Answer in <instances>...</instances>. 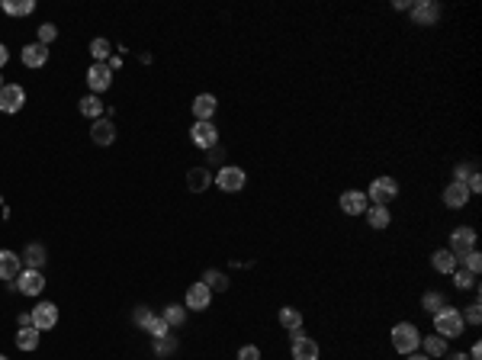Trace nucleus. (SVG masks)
<instances>
[{
  "label": "nucleus",
  "mask_w": 482,
  "mask_h": 360,
  "mask_svg": "<svg viewBox=\"0 0 482 360\" xmlns=\"http://www.w3.org/2000/svg\"><path fill=\"white\" fill-rule=\"evenodd\" d=\"M216 110H219V100L212 94H199L196 100H193V116H196V123H212Z\"/></svg>",
  "instance_id": "17"
},
{
  "label": "nucleus",
  "mask_w": 482,
  "mask_h": 360,
  "mask_svg": "<svg viewBox=\"0 0 482 360\" xmlns=\"http://www.w3.org/2000/svg\"><path fill=\"white\" fill-rule=\"evenodd\" d=\"M212 303V293L206 290V283H190L187 286V296H183V309H193V312H206Z\"/></svg>",
  "instance_id": "10"
},
{
  "label": "nucleus",
  "mask_w": 482,
  "mask_h": 360,
  "mask_svg": "<svg viewBox=\"0 0 482 360\" xmlns=\"http://www.w3.org/2000/svg\"><path fill=\"white\" fill-rule=\"evenodd\" d=\"M190 138H193V145L196 149H216L219 145V129L212 126V123H196V126L190 129Z\"/></svg>",
  "instance_id": "12"
},
{
  "label": "nucleus",
  "mask_w": 482,
  "mask_h": 360,
  "mask_svg": "<svg viewBox=\"0 0 482 360\" xmlns=\"http://www.w3.org/2000/svg\"><path fill=\"white\" fill-rule=\"evenodd\" d=\"M161 318L168 322L170 329H177V325H183L187 322V309H180V306H168L164 312H161Z\"/></svg>",
  "instance_id": "36"
},
{
  "label": "nucleus",
  "mask_w": 482,
  "mask_h": 360,
  "mask_svg": "<svg viewBox=\"0 0 482 360\" xmlns=\"http://www.w3.org/2000/svg\"><path fill=\"white\" fill-rule=\"evenodd\" d=\"M409 13H411L415 26H434L440 20V3H434V0H415V3H409Z\"/></svg>",
  "instance_id": "5"
},
{
  "label": "nucleus",
  "mask_w": 482,
  "mask_h": 360,
  "mask_svg": "<svg viewBox=\"0 0 482 360\" xmlns=\"http://www.w3.org/2000/svg\"><path fill=\"white\" fill-rule=\"evenodd\" d=\"M203 283H206V290H210V293H225L231 280L222 274V270H206V274H203Z\"/></svg>",
  "instance_id": "25"
},
{
  "label": "nucleus",
  "mask_w": 482,
  "mask_h": 360,
  "mask_svg": "<svg viewBox=\"0 0 482 360\" xmlns=\"http://www.w3.org/2000/svg\"><path fill=\"white\" fill-rule=\"evenodd\" d=\"M466 357H470V360H482V344H479V341L470 348V354H466Z\"/></svg>",
  "instance_id": "44"
},
{
  "label": "nucleus",
  "mask_w": 482,
  "mask_h": 360,
  "mask_svg": "<svg viewBox=\"0 0 482 360\" xmlns=\"http://www.w3.org/2000/svg\"><path fill=\"white\" fill-rule=\"evenodd\" d=\"M222 158H225V151H222L219 145H216V149H210V161H212V164H222Z\"/></svg>",
  "instance_id": "43"
},
{
  "label": "nucleus",
  "mask_w": 482,
  "mask_h": 360,
  "mask_svg": "<svg viewBox=\"0 0 482 360\" xmlns=\"http://www.w3.org/2000/svg\"><path fill=\"white\" fill-rule=\"evenodd\" d=\"M466 190H470V196H472V193H482V177H479V170H476L470 180H466Z\"/></svg>",
  "instance_id": "42"
},
{
  "label": "nucleus",
  "mask_w": 482,
  "mask_h": 360,
  "mask_svg": "<svg viewBox=\"0 0 482 360\" xmlns=\"http://www.w3.org/2000/svg\"><path fill=\"white\" fill-rule=\"evenodd\" d=\"M145 331L151 335V341H155V338H164V335L170 331V325L161 316H151V318H148V325H145Z\"/></svg>",
  "instance_id": "35"
},
{
  "label": "nucleus",
  "mask_w": 482,
  "mask_h": 360,
  "mask_svg": "<svg viewBox=\"0 0 482 360\" xmlns=\"http://www.w3.org/2000/svg\"><path fill=\"white\" fill-rule=\"evenodd\" d=\"M106 64H110V68H113V71H116V68L123 64V58H119V55H113V58H110V62H106Z\"/></svg>",
  "instance_id": "48"
},
{
  "label": "nucleus",
  "mask_w": 482,
  "mask_h": 360,
  "mask_svg": "<svg viewBox=\"0 0 482 360\" xmlns=\"http://www.w3.org/2000/svg\"><path fill=\"white\" fill-rule=\"evenodd\" d=\"M409 360H431L428 354H418V350H415V354H409Z\"/></svg>",
  "instance_id": "49"
},
{
  "label": "nucleus",
  "mask_w": 482,
  "mask_h": 360,
  "mask_svg": "<svg viewBox=\"0 0 482 360\" xmlns=\"http://www.w3.org/2000/svg\"><path fill=\"white\" fill-rule=\"evenodd\" d=\"M444 360H470V357H466V354H460V350H447V354H444Z\"/></svg>",
  "instance_id": "46"
},
{
  "label": "nucleus",
  "mask_w": 482,
  "mask_h": 360,
  "mask_svg": "<svg viewBox=\"0 0 482 360\" xmlns=\"http://www.w3.org/2000/svg\"><path fill=\"white\" fill-rule=\"evenodd\" d=\"M238 360H261V348L257 344H244L238 350Z\"/></svg>",
  "instance_id": "41"
},
{
  "label": "nucleus",
  "mask_w": 482,
  "mask_h": 360,
  "mask_svg": "<svg viewBox=\"0 0 482 360\" xmlns=\"http://www.w3.org/2000/svg\"><path fill=\"white\" fill-rule=\"evenodd\" d=\"M451 277H453V286H457V290H476V274H470V270L457 267Z\"/></svg>",
  "instance_id": "34"
},
{
  "label": "nucleus",
  "mask_w": 482,
  "mask_h": 360,
  "mask_svg": "<svg viewBox=\"0 0 482 360\" xmlns=\"http://www.w3.org/2000/svg\"><path fill=\"white\" fill-rule=\"evenodd\" d=\"M0 10L7 13V16H29L36 10V0H3Z\"/></svg>",
  "instance_id": "23"
},
{
  "label": "nucleus",
  "mask_w": 482,
  "mask_h": 360,
  "mask_svg": "<svg viewBox=\"0 0 482 360\" xmlns=\"http://www.w3.org/2000/svg\"><path fill=\"white\" fill-rule=\"evenodd\" d=\"M472 248H476V229H470V225H460V229H453L447 251H451V255L460 261V257L466 255V251H472Z\"/></svg>",
  "instance_id": "6"
},
{
  "label": "nucleus",
  "mask_w": 482,
  "mask_h": 360,
  "mask_svg": "<svg viewBox=\"0 0 482 360\" xmlns=\"http://www.w3.org/2000/svg\"><path fill=\"white\" fill-rule=\"evenodd\" d=\"M463 331H466V322H463L460 309L444 306L440 312H434V335H440L444 341H451V338H460Z\"/></svg>",
  "instance_id": "1"
},
{
  "label": "nucleus",
  "mask_w": 482,
  "mask_h": 360,
  "mask_svg": "<svg viewBox=\"0 0 482 360\" xmlns=\"http://www.w3.org/2000/svg\"><path fill=\"white\" fill-rule=\"evenodd\" d=\"M20 261L26 264V270H42L45 261H49V255H45V244H39V242L26 244V251L20 255Z\"/></svg>",
  "instance_id": "19"
},
{
  "label": "nucleus",
  "mask_w": 482,
  "mask_h": 360,
  "mask_svg": "<svg viewBox=\"0 0 482 360\" xmlns=\"http://www.w3.org/2000/svg\"><path fill=\"white\" fill-rule=\"evenodd\" d=\"M463 316V322H470V325H479L482 322V306H479V299H476V303H470V306H466V312H460Z\"/></svg>",
  "instance_id": "38"
},
{
  "label": "nucleus",
  "mask_w": 482,
  "mask_h": 360,
  "mask_svg": "<svg viewBox=\"0 0 482 360\" xmlns=\"http://www.w3.org/2000/svg\"><path fill=\"white\" fill-rule=\"evenodd\" d=\"M151 348H155V357H170V354L177 350V338H174V335L155 338V341H151Z\"/></svg>",
  "instance_id": "31"
},
{
  "label": "nucleus",
  "mask_w": 482,
  "mask_h": 360,
  "mask_svg": "<svg viewBox=\"0 0 482 360\" xmlns=\"http://www.w3.org/2000/svg\"><path fill=\"white\" fill-rule=\"evenodd\" d=\"M23 64L26 68H42L45 62H49V45L42 42H29V45H23Z\"/></svg>",
  "instance_id": "18"
},
{
  "label": "nucleus",
  "mask_w": 482,
  "mask_h": 360,
  "mask_svg": "<svg viewBox=\"0 0 482 360\" xmlns=\"http://www.w3.org/2000/svg\"><path fill=\"white\" fill-rule=\"evenodd\" d=\"M16 322H20V329H29V325H32V316H29V312H20V316H16Z\"/></svg>",
  "instance_id": "45"
},
{
  "label": "nucleus",
  "mask_w": 482,
  "mask_h": 360,
  "mask_svg": "<svg viewBox=\"0 0 482 360\" xmlns=\"http://www.w3.org/2000/svg\"><path fill=\"white\" fill-rule=\"evenodd\" d=\"M0 360H10V357H3V354H0Z\"/></svg>",
  "instance_id": "50"
},
{
  "label": "nucleus",
  "mask_w": 482,
  "mask_h": 360,
  "mask_svg": "<svg viewBox=\"0 0 482 360\" xmlns=\"http://www.w3.org/2000/svg\"><path fill=\"white\" fill-rule=\"evenodd\" d=\"M290 338H293V360H318V354H322V350H318V344H315L312 338H309V335H305L303 329L299 331H290Z\"/></svg>",
  "instance_id": "9"
},
{
  "label": "nucleus",
  "mask_w": 482,
  "mask_h": 360,
  "mask_svg": "<svg viewBox=\"0 0 482 360\" xmlns=\"http://www.w3.org/2000/svg\"><path fill=\"white\" fill-rule=\"evenodd\" d=\"M396 196H398V180L396 177H377L367 190L370 206H389Z\"/></svg>",
  "instance_id": "3"
},
{
  "label": "nucleus",
  "mask_w": 482,
  "mask_h": 360,
  "mask_svg": "<svg viewBox=\"0 0 482 360\" xmlns=\"http://www.w3.org/2000/svg\"><path fill=\"white\" fill-rule=\"evenodd\" d=\"M187 180H190V190L199 193V190H206V187L212 183V174H210L206 168H193V170L187 174Z\"/></svg>",
  "instance_id": "29"
},
{
  "label": "nucleus",
  "mask_w": 482,
  "mask_h": 360,
  "mask_svg": "<svg viewBox=\"0 0 482 360\" xmlns=\"http://www.w3.org/2000/svg\"><path fill=\"white\" fill-rule=\"evenodd\" d=\"M151 316H155V312H151V309H148V306H138V309H136V316H132V322H136L138 329H145V325H148V318H151Z\"/></svg>",
  "instance_id": "40"
},
{
  "label": "nucleus",
  "mask_w": 482,
  "mask_h": 360,
  "mask_svg": "<svg viewBox=\"0 0 482 360\" xmlns=\"http://www.w3.org/2000/svg\"><path fill=\"white\" fill-rule=\"evenodd\" d=\"M0 87H3V77H0Z\"/></svg>",
  "instance_id": "51"
},
{
  "label": "nucleus",
  "mask_w": 482,
  "mask_h": 360,
  "mask_svg": "<svg viewBox=\"0 0 482 360\" xmlns=\"http://www.w3.org/2000/svg\"><path fill=\"white\" fill-rule=\"evenodd\" d=\"M216 187L225 193H238L241 187H244V180H248V174L241 168H235V164H225V168H219V174H216Z\"/></svg>",
  "instance_id": "7"
},
{
  "label": "nucleus",
  "mask_w": 482,
  "mask_h": 360,
  "mask_svg": "<svg viewBox=\"0 0 482 360\" xmlns=\"http://www.w3.org/2000/svg\"><path fill=\"white\" fill-rule=\"evenodd\" d=\"M77 110H81L84 116H90V119H100V116H103V100H100L97 94H87L84 100L77 103Z\"/></svg>",
  "instance_id": "28"
},
{
  "label": "nucleus",
  "mask_w": 482,
  "mask_h": 360,
  "mask_svg": "<svg viewBox=\"0 0 482 360\" xmlns=\"http://www.w3.org/2000/svg\"><path fill=\"white\" fill-rule=\"evenodd\" d=\"M431 267H434L437 274H453L460 264H457V257H453L447 248H437V251L431 255Z\"/></svg>",
  "instance_id": "22"
},
{
  "label": "nucleus",
  "mask_w": 482,
  "mask_h": 360,
  "mask_svg": "<svg viewBox=\"0 0 482 360\" xmlns=\"http://www.w3.org/2000/svg\"><path fill=\"white\" fill-rule=\"evenodd\" d=\"M338 206H341L347 216H364V212L370 209V200H367V193L364 190H347V193H341Z\"/></svg>",
  "instance_id": "15"
},
{
  "label": "nucleus",
  "mask_w": 482,
  "mask_h": 360,
  "mask_svg": "<svg viewBox=\"0 0 482 360\" xmlns=\"http://www.w3.org/2000/svg\"><path fill=\"white\" fill-rule=\"evenodd\" d=\"M389 341H392V350H396V354L409 357V354H415V350L421 348V331H418V325H411V322H398L396 329H392V335H389Z\"/></svg>",
  "instance_id": "2"
},
{
  "label": "nucleus",
  "mask_w": 482,
  "mask_h": 360,
  "mask_svg": "<svg viewBox=\"0 0 482 360\" xmlns=\"http://www.w3.org/2000/svg\"><path fill=\"white\" fill-rule=\"evenodd\" d=\"M277 318H280V325H283L286 331H299L303 329V312L293 306H283L280 312H277Z\"/></svg>",
  "instance_id": "24"
},
{
  "label": "nucleus",
  "mask_w": 482,
  "mask_h": 360,
  "mask_svg": "<svg viewBox=\"0 0 482 360\" xmlns=\"http://www.w3.org/2000/svg\"><path fill=\"white\" fill-rule=\"evenodd\" d=\"M87 87H90V94H103V90H110L113 87V68L106 62H94L90 68H87Z\"/></svg>",
  "instance_id": "4"
},
{
  "label": "nucleus",
  "mask_w": 482,
  "mask_h": 360,
  "mask_svg": "<svg viewBox=\"0 0 482 360\" xmlns=\"http://www.w3.org/2000/svg\"><path fill=\"white\" fill-rule=\"evenodd\" d=\"M26 106V90L20 84H3L0 87V113H20Z\"/></svg>",
  "instance_id": "8"
},
{
  "label": "nucleus",
  "mask_w": 482,
  "mask_h": 360,
  "mask_svg": "<svg viewBox=\"0 0 482 360\" xmlns=\"http://www.w3.org/2000/svg\"><path fill=\"white\" fill-rule=\"evenodd\" d=\"M421 348H424V354H428L431 360H437L447 354V341L440 338V335H428V338H421Z\"/></svg>",
  "instance_id": "26"
},
{
  "label": "nucleus",
  "mask_w": 482,
  "mask_h": 360,
  "mask_svg": "<svg viewBox=\"0 0 482 360\" xmlns=\"http://www.w3.org/2000/svg\"><path fill=\"white\" fill-rule=\"evenodd\" d=\"M472 174H476V168H472V164H457V168H453V180H457V183H466Z\"/></svg>",
  "instance_id": "39"
},
{
  "label": "nucleus",
  "mask_w": 482,
  "mask_h": 360,
  "mask_svg": "<svg viewBox=\"0 0 482 360\" xmlns=\"http://www.w3.org/2000/svg\"><path fill=\"white\" fill-rule=\"evenodd\" d=\"M90 138H94L97 145H113V138H116V126H113V119H97L94 126H90Z\"/></svg>",
  "instance_id": "21"
},
{
  "label": "nucleus",
  "mask_w": 482,
  "mask_h": 360,
  "mask_svg": "<svg viewBox=\"0 0 482 360\" xmlns=\"http://www.w3.org/2000/svg\"><path fill=\"white\" fill-rule=\"evenodd\" d=\"M440 200H444V206H447V209H463V206L470 203V190H466V183H457V180H451V183L444 187V193H440Z\"/></svg>",
  "instance_id": "14"
},
{
  "label": "nucleus",
  "mask_w": 482,
  "mask_h": 360,
  "mask_svg": "<svg viewBox=\"0 0 482 360\" xmlns=\"http://www.w3.org/2000/svg\"><path fill=\"white\" fill-rule=\"evenodd\" d=\"M39 335H42V331L32 329V325H29V329H20V331H16V348H20V350H36V348H39Z\"/></svg>",
  "instance_id": "27"
},
{
  "label": "nucleus",
  "mask_w": 482,
  "mask_h": 360,
  "mask_svg": "<svg viewBox=\"0 0 482 360\" xmlns=\"http://www.w3.org/2000/svg\"><path fill=\"white\" fill-rule=\"evenodd\" d=\"M90 55H94V62H110L113 58V45L106 42V39H94L90 42Z\"/></svg>",
  "instance_id": "32"
},
{
  "label": "nucleus",
  "mask_w": 482,
  "mask_h": 360,
  "mask_svg": "<svg viewBox=\"0 0 482 360\" xmlns=\"http://www.w3.org/2000/svg\"><path fill=\"white\" fill-rule=\"evenodd\" d=\"M364 216H367V225L373 229V232H386L389 222H392V212H389V206H370Z\"/></svg>",
  "instance_id": "20"
},
{
  "label": "nucleus",
  "mask_w": 482,
  "mask_h": 360,
  "mask_svg": "<svg viewBox=\"0 0 482 360\" xmlns=\"http://www.w3.org/2000/svg\"><path fill=\"white\" fill-rule=\"evenodd\" d=\"M23 270V261L16 251L10 248H0V280H16Z\"/></svg>",
  "instance_id": "16"
},
{
  "label": "nucleus",
  "mask_w": 482,
  "mask_h": 360,
  "mask_svg": "<svg viewBox=\"0 0 482 360\" xmlns=\"http://www.w3.org/2000/svg\"><path fill=\"white\" fill-rule=\"evenodd\" d=\"M444 306H447V296H444L440 290H431V293H424V296H421V309H424V312H431V316H434V312H440Z\"/></svg>",
  "instance_id": "30"
},
{
  "label": "nucleus",
  "mask_w": 482,
  "mask_h": 360,
  "mask_svg": "<svg viewBox=\"0 0 482 360\" xmlns=\"http://www.w3.org/2000/svg\"><path fill=\"white\" fill-rule=\"evenodd\" d=\"M16 290H20L23 296H39V293L45 290L42 270H20V277H16Z\"/></svg>",
  "instance_id": "13"
},
{
  "label": "nucleus",
  "mask_w": 482,
  "mask_h": 360,
  "mask_svg": "<svg viewBox=\"0 0 482 360\" xmlns=\"http://www.w3.org/2000/svg\"><path fill=\"white\" fill-rule=\"evenodd\" d=\"M457 264H463V270H470V274L479 277V270H482V255L476 251V248H472V251H466V255H463Z\"/></svg>",
  "instance_id": "33"
},
{
  "label": "nucleus",
  "mask_w": 482,
  "mask_h": 360,
  "mask_svg": "<svg viewBox=\"0 0 482 360\" xmlns=\"http://www.w3.org/2000/svg\"><path fill=\"white\" fill-rule=\"evenodd\" d=\"M55 39H58V26H55V23H42V26H39V39H36V42L52 45Z\"/></svg>",
  "instance_id": "37"
},
{
  "label": "nucleus",
  "mask_w": 482,
  "mask_h": 360,
  "mask_svg": "<svg viewBox=\"0 0 482 360\" xmlns=\"http://www.w3.org/2000/svg\"><path fill=\"white\" fill-rule=\"evenodd\" d=\"M29 316H32V329H39V331H52L58 325V306L55 303H39Z\"/></svg>",
  "instance_id": "11"
},
{
  "label": "nucleus",
  "mask_w": 482,
  "mask_h": 360,
  "mask_svg": "<svg viewBox=\"0 0 482 360\" xmlns=\"http://www.w3.org/2000/svg\"><path fill=\"white\" fill-rule=\"evenodd\" d=\"M7 62H10V52H7V45L0 42V68H3Z\"/></svg>",
  "instance_id": "47"
}]
</instances>
